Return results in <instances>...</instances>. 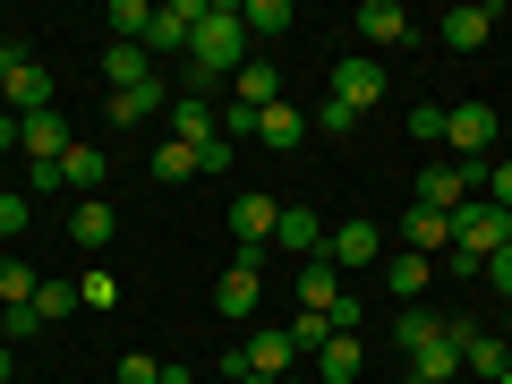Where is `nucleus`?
I'll list each match as a JSON object with an SVG mask.
<instances>
[{"label": "nucleus", "mask_w": 512, "mask_h": 384, "mask_svg": "<svg viewBox=\"0 0 512 384\" xmlns=\"http://www.w3.org/2000/svg\"><path fill=\"white\" fill-rule=\"evenodd\" d=\"M248 60H256V43H248V26H239V0H205V26H197V43H188V94L214 103V86H231Z\"/></svg>", "instance_id": "obj_1"}, {"label": "nucleus", "mask_w": 512, "mask_h": 384, "mask_svg": "<svg viewBox=\"0 0 512 384\" xmlns=\"http://www.w3.org/2000/svg\"><path fill=\"white\" fill-rule=\"evenodd\" d=\"M495 248H512V214H504V205H487V197H470V205L453 214V248H444V256H461V265L487 274Z\"/></svg>", "instance_id": "obj_2"}, {"label": "nucleus", "mask_w": 512, "mask_h": 384, "mask_svg": "<svg viewBox=\"0 0 512 384\" xmlns=\"http://www.w3.org/2000/svg\"><path fill=\"white\" fill-rule=\"evenodd\" d=\"M444 333L461 342V376H470V384H495V376L512 367V342H504V333H478L470 316H444Z\"/></svg>", "instance_id": "obj_3"}, {"label": "nucleus", "mask_w": 512, "mask_h": 384, "mask_svg": "<svg viewBox=\"0 0 512 384\" xmlns=\"http://www.w3.org/2000/svg\"><path fill=\"white\" fill-rule=\"evenodd\" d=\"M444 146H453V163H487V146H495V103H444Z\"/></svg>", "instance_id": "obj_4"}, {"label": "nucleus", "mask_w": 512, "mask_h": 384, "mask_svg": "<svg viewBox=\"0 0 512 384\" xmlns=\"http://www.w3.org/2000/svg\"><path fill=\"white\" fill-rule=\"evenodd\" d=\"M325 265L333 274H359V265H384V222H333L325 231Z\"/></svg>", "instance_id": "obj_5"}, {"label": "nucleus", "mask_w": 512, "mask_h": 384, "mask_svg": "<svg viewBox=\"0 0 512 384\" xmlns=\"http://www.w3.org/2000/svg\"><path fill=\"white\" fill-rule=\"evenodd\" d=\"M325 86H333V103H342V111H376L384 103V60L350 52V60H333V69H325Z\"/></svg>", "instance_id": "obj_6"}, {"label": "nucleus", "mask_w": 512, "mask_h": 384, "mask_svg": "<svg viewBox=\"0 0 512 384\" xmlns=\"http://www.w3.org/2000/svg\"><path fill=\"white\" fill-rule=\"evenodd\" d=\"M350 26H359L367 60H376V52H402V43L419 35V26H410V9H402V0H359V18H350Z\"/></svg>", "instance_id": "obj_7"}, {"label": "nucleus", "mask_w": 512, "mask_h": 384, "mask_svg": "<svg viewBox=\"0 0 512 384\" xmlns=\"http://www.w3.org/2000/svg\"><path fill=\"white\" fill-rule=\"evenodd\" d=\"M197 26H205V0H163V9H154V26H146V60H154V52H188V43H197Z\"/></svg>", "instance_id": "obj_8"}, {"label": "nucleus", "mask_w": 512, "mask_h": 384, "mask_svg": "<svg viewBox=\"0 0 512 384\" xmlns=\"http://www.w3.org/2000/svg\"><path fill=\"white\" fill-rule=\"evenodd\" d=\"M256 299H265V274H256V256H231V265H222V282H214V308L231 316V325H248Z\"/></svg>", "instance_id": "obj_9"}, {"label": "nucleus", "mask_w": 512, "mask_h": 384, "mask_svg": "<svg viewBox=\"0 0 512 384\" xmlns=\"http://www.w3.org/2000/svg\"><path fill=\"white\" fill-rule=\"evenodd\" d=\"M77 146V137H69V111H35V120H18V154H26V163H60V154H69Z\"/></svg>", "instance_id": "obj_10"}, {"label": "nucleus", "mask_w": 512, "mask_h": 384, "mask_svg": "<svg viewBox=\"0 0 512 384\" xmlns=\"http://www.w3.org/2000/svg\"><path fill=\"white\" fill-rule=\"evenodd\" d=\"M495 26H504V0H478V9H444V52H478V43L495 35Z\"/></svg>", "instance_id": "obj_11"}, {"label": "nucleus", "mask_w": 512, "mask_h": 384, "mask_svg": "<svg viewBox=\"0 0 512 384\" xmlns=\"http://www.w3.org/2000/svg\"><path fill=\"white\" fill-rule=\"evenodd\" d=\"M274 222H282V205H274V197H231V239H239V256H265Z\"/></svg>", "instance_id": "obj_12"}, {"label": "nucleus", "mask_w": 512, "mask_h": 384, "mask_svg": "<svg viewBox=\"0 0 512 384\" xmlns=\"http://www.w3.org/2000/svg\"><path fill=\"white\" fill-rule=\"evenodd\" d=\"M393 231H402L410 256H444V248H453V214H436V205H410Z\"/></svg>", "instance_id": "obj_13"}, {"label": "nucleus", "mask_w": 512, "mask_h": 384, "mask_svg": "<svg viewBox=\"0 0 512 384\" xmlns=\"http://www.w3.org/2000/svg\"><path fill=\"white\" fill-rule=\"evenodd\" d=\"M256 146L299 154V146H308V111H299V103H265V111H256Z\"/></svg>", "instance_id": "obj_14"}, {"label": "nucleus", "mask_w": 512, "mask_h": 384, "mask_svg": "<svg viewBox=\"0 0 512 384\" xmlns=\"http://www.w3.org/2000/svg\"><path fill=\"white\" fill-rule=\"evenodd\" d=\"M0 111H9V120H35V111H52V69H18L9 77V86H0Z\"/></svg>", "instance_id": "obj_15"}, {"label": "nucleus", "mask_w": 512, "mask_h": 384, "mask_svg": "<svg viewBox=\"0 0 512 384\" xmlns=\"http://www.w3.org/2000/svg\"><path fill=\"white\" fill-rule=\"evenodd\" d=\"M274 248H291L299 265H308V256H325V214H308V205H282V222H274Z\"/></svg>", "instance_id": "obj_16"}, {"label": "nucleus", "mask_w": 512, "mask_h": 384, "mask_svg": "<svg viewBox=\"0 0 512 384\" xmlns=\"http://www.w3.org/2000/svg\"><path fill=\"white\" fill-rule=\"evenodd\" d=\"M171 137H180V146H214V137H222V111L197 103V94H171Z\"/></svg>", "instance_id": "obj_17"}, {"label": "nucleus", "mask_w": 512, "mask_h": 384, "mask_svg": "<svg viewBox=\"0 0 512 384\" xmlns=\"http://www.w3.org/2000/svg\"><path fill=\"white\" fill-rule=\"evenodd\" d=\"M103 77H111V94H137V86H154V60H146V43H120V35H111Z\"/></svg>", "instance_id": "obj_18"}, {"label": "nucleus", "mask_w": 512, "mask_h": 384, "mask_svg": "<svg viewBox=\"0 0 512 384\" xmlns=\"http://www.w3.org/2000/svg\"><path fill=\"white\" fill-rule=\"evenodd\" d=\"M103 180H111V154H103V146H69V154H60V188L103 197Z\"/></svg>", "instance_id": "obj_19"}, {"label": "nucleus", "mask_w": 512, "mask_h": 384, "mask_svg": "<svg viewBox=\"0 0 512 384\" xmlns=\"http://www.w3.org/2000/svg\"><path fill=\"white\" fill-rule=\"evenodd\" d=\"M239 359H248V376H291L299 350H291V333H282V325H256V342L239 350Z\"/></svg>", "instance_id": "obj_20"}, {"label": "nucleus", "mask_w": 512, "mask_h": 384, "mask_svg": "<svg viewBox=\"0 0 512 384\" xmlns=\"http://www.w3.org/2000/svg\"><path fill=\"white\" fill-rule=\"evenodd\" d=\"M359 367H367L359 333H325V350H316V376H325V384H359Z\"/></svg>", "instance_id": "obj_21"}, {"label": "nucleus", "mask_w": 512, "mask_h": 384, "mask_svg": "<svg viewBox=\"0 0 512 384\" xmlns=\"http://www.w3.org/2000/svg\"><path fill=\"white\" fill-rule=\"evenodd\" d=\"M410 376H419V384H461V342L436 333L427 350H410Z\"/></svg>", "instance_id": "obj_22"}, {"label": "nucleus", "mask_w": 512, "mask_h": 384, "mask_svg": "<svg viewBox=\"0 0 512 384\" xmlns=\"http://www.w3.org/2000/svg\"><path fill=\"white\" fill-rule=\"evenodd\" d=\"M427 282H436V256H410V248L384 256V291H393V299H419Z\"/></svg>", "instance_id": "obj_23"}, {"label": "nucleus", "mask_w": 512, "mask_h": 384, "mask_svg": "<svg viewBox=\"0 0 512 384\" xmlns=\"http://www.w3.org/2000/svg\"><path fill=\"white\" fill-rule=\"evenodd\" d=\"M231 94H239V103H248V111H265V103H282V69H274V60H265V52H256L248 69L231 77Z\"/></svg>", "instance_id": "obj_24"}, {"label": "nucleus", "mask_w": 512, "mask_h": 384, "mask_svg": "<svg viewBox=\"0 0 512 384\" xmlns=\"http://www.w3.org/2000/svg\"><path fill=\"white\" fill-rule=\"evenodd\" d=\"M291 0H239V26H248V43H274V35H291Z\"/></svg>", "instance_id": "obj_25"}, {"label": "nucleus", "mask_w": 512, "mask_h": 384, "mask_svg": "<svg viewBox=\"0 0 512 384\" xmlns=\"http://www.w3.org/2000/svg\"><path fill=\"white\" fill-rule=\"evenodd\" d=\"M111 231H120L111 205H103V197H77V214H69V239H77V248H111Z\"/></svg>", "instance_id": "obj_26"}, {"label": "nucleus", "mask_w": 512, "mask_h": 384, "mask_svg": "<svg viewBox=\"0 0 512 384\" xmlns=\"http://www.w3.org/2000/svg\"><path fill=\"white\" fill-rule=\"evenodd\" d=\"M299 299H308V316H325L333 299H342V274H333L325 256H308V265H299Z\"/></svg>", "instance_id": "obj_27"}, {"label": "nucleus", "mask_w": 512, "mask_h": 384, "mask_svg": "<svg viewBox=\"0 0 512 384\" xmlns=\"http://www.w3.org/2000/svg\"><path fill=\"white\" fill-rule=\"evenodd\" d=\"M146 111H171V86H163V77H154V86H137V94H111V120H146Z\"/></svg>", "instance_id": "obj_28"}, {"label": "nucleus", "mask_w": 512, "mask_h": 384, "mask_svg": "<svg viewBox=\"0 0 512 384\" xmlns=\"http://www.w3.org/2000/svg\"><path fill=\"white\" fill-rule=\"evenodd\" d=\"M436 333H444V316H436V308H402V316H393V342H402V350H427Z\"/></svg>", "instance_id": "obj_29"}, {"label": "nucleus", "mask_w": 512, "mask_h": 384, "mask_svg": "<svg viewBox=\"0 0 512 384\" xmlns=\"http://www.w3.org/2000/svg\"><path fill=\"white\" fill-rule=\"evenodd\" d=\"M35 316H43V325H60V316H77V282L43 274V282H35Z\"/></svg>", "instance_id": "obj_30"}, {"label": "nucleus", "mask_w": 512, "mask_h": 384, "mask_svg": "<svg viewBox=\"0 0 512 384\" xmlns=\"http://www.w3.org/2000/svg\"><path fill=\"white\" fill-rule=\"evenodd\" d=\"M146 171H154V180H163V188H180V180H197V146H180V137H171V146L154 154Z\"/></svg>", "instance_id": "obj_31"}, {"label": "nucleus", "mask_w": 512, "mask_h": 384, "mask_svg": "<svg viewBox=\"0 0 512 384\" xmlns=\"http://www.w3.org/2000/svg\"><path fill=\"white\" fill-rule=\"evenodd\" d=\"M35 265H18V256H0V308H26V299H35Z\"/></svg>", "instance_id": "obj_32"}, {"label": "nucleus", "mask_w": 512, "mask_h": 384, "mask_svg": "<svg viewBox=\"0 0 512 384\" xmlns=\"http://www.w3.org/2000/svg\"><path fill=\"white\" fill-rule=\"evenodd\" d=\"M350 128H359V111H342L333 94H325V103L308 111V137H350Z\"/></svg>", "instance_id": "obj_33"}, {"label": "nucleus", "mask_w": 512, "mask_h": 384, "mask_svg": "<svg viewBox=\"0 0 512 384\" xmlns=\"http://www.w3.org/2000/svg\"><path fill=\"white\" fill-rule=\"evenodd\" d=\"M111 26H120V43H146L154 9H146V0H111Z\"/></svg>", "instance_id": "obj_34"}, {"label": "nucleus", "mask_w": 512, "mask_h": 384, "mask_svg": "<svg viewBox=\"0 0 512 384\" xmlns=\"http://www.w3.org/2000/svg\"><path fill=\"white\" fill-rule=\"evenodd\" d=\"M77 308H120V282H111V274H103V265H94V274H86V282H77Z\"/></svg>", "instance_id": "obj_35"}, {"label": "nucleus", "mask_w": 512, "mask_h": 384, "mask_svg": "<svg viewBox=\"0 0 512 384\" xmlns=\"http://www.w3.org/2000/svg\"><path fill=\"white\" fill-rule=\"evenodd\" d=\"M26 205H35L26 188H0V239H18V231H26Z\"/></svg>", "instance_id": "obj_36"}, {"label": "nucleus", "mask_w": 512, "mask_h": 384, "mask_svg": "<svg viewBox=\"0 0 512 384\" xmlns=\"http://www.w3.org/2000/svg\"><path fill=\"white\" fill-rule=\"evenodd\" d=\"M410 137L436 146V137H444V103H410Z\"/></svg>", "instance_id": "obj_37"}, {"label": "nucleus", "mask_w": 512, "mask_h": 384, "mask_svg": "<svg viewBox=\"0 0 512 384\" xmlns=\"http://www.w3.org/2000/svg\"><path fill=\"white\" fill-rule=\"evenodd\" d=\"M282 333H291V350H325V316H308V308H299V325H282Z\"/></svg>", "instance_id": "obj_38"}, {"label": "nucleus", "mask_w": 512, "mask_h": 384, "mask_svg": "<svg viewBox=\"0 0 512 384\" xmlns=\"http://www.w3.org/2000/svg\"><path fill=\"white\" fill-rule=\"evenodd\" d=\"M18 69H35V52H26V35H0V86H9Z\"/></svg>", "instance_id": "obj_39"}, {"label": "nucleus", "mask_w": 512, "mask_h": 384, "mask_svg": "<svg viewBox=\"0 0 512 384\" xmlns=\"http://www.w3.org/2000/svg\"><path fill=\"white\" fill-rule=\"evenodd\" d=\"M120 384H163V359H146V350H128V359H120Z\"/></svg>", "instance_id": "obj_40"}, {"label": "nucleus", "mask_w": 512, "mask_h": 384, "mask_svg": "<svg viewBox=\"0 0 512 384\" xmlns=\"http://www.w3.org/2000/svg\"><path fill=\"white\" fill-rule=\"evenodd\" d=\"M487 205H504V214H512V163H487Z\"/></svg>", "instance_id": "obj_41"}, {"label": "nucleus", "mask_w": 512, "mask_h": 384, "mask_svg": "<svg viewBox=\"0 0 512 384\" xmlns=\"http://www.w3.org/2000/svg\"><path fill=\"white\" fill-rule=\"evenodd\" d=\"M231 154H239L231 137H214V146H197V171H231Z\"/></svg>", "instance_id": "obj_42"}, {"label": "nucleus", "mask_w": 512, "mask_h": 384, "mask_svg": "<svg viewBox=\"0 0 512 384\" xmlns=\"http://www.w3.org/2000/svg\"><path fill=\"white\" fill-rule=\"evenodd\" d=\"M487 282H495V291L512 299V248H495V256H487Z\"/></svg>", "instance_id": "obj_43"}, {"label": "nucleus", "mask_w": 512, "mask_h": 384, "mask_svg": "<svg viewBox=\"0 0 512 384\" xmlns=\"http://www.w3.org/2000/svg\"><path fill=\"white\" fill-rule=\"evenodd\" d=\"M0 154H18V120L9 111H0Z\"/></svg>", "instance_id": "obj_44"}, {"label": "nucleus", "mask_w": 512, "mask_h": 384, "mask_svg": "<svg viewBox=\"0 0 512 384\" xmlns=\"http://www.w3.org/2000/svg\"><path fill=\"white\" fill-rule=\"evenodd\" d=\"M9 376H18V350H9V342H0V384H9Z\"/></svg>", "instance_id": "obj_45"}, {"label": "nucleus", "mask_w": 512, "mask_h": 384, "mask_svg": "<svg viewBox=\"0 0 512 384\" xmlns=\"http://www.w3.org/2000/svg\"><path fill=\"white\" fill-rule=\"evenodd\" d=\"M495 384H512V367H504V376H495Z\"/></svg>", "instance_id": "obj_46"}, {"label": "nucleus", "mask_w": 512, "mask_h": 384, "mask_svg": "<svg viewBox=\"0 0 512 384\" xmlns=\"http://www.w3.org/2000/svg\"><path fill=\"white\" fill-rule=\"evenodd\" d=\"M504 342H512V325H504Z\"/></svg>", "instance_id": "obj_47"}, {"label": "nucleus", "mask_w": 512, "mask_h": 384, "mask_svg": "<svg viewBox=\"0 0 512 384\" xmlns=\"http://www.w3.org/2000/svg\"><path fill=\"white\" fill-rule=\"evenodd\" d=\"M461 384H470V376H461Z\"/></svg>", "instance_id": "obj_48"}]
</instances>
